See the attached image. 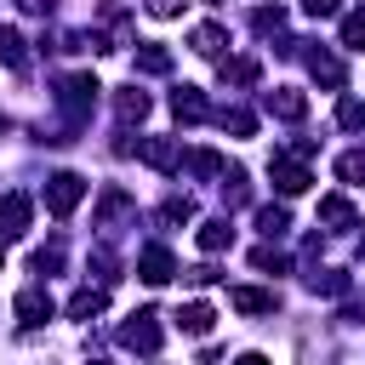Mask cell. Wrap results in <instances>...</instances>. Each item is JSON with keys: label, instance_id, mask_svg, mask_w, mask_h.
<instances>
[{"label": "cell", "instance_id": "cell-38", "mask_svg": "<svg viewBox=\"0 0 365 365\" xmlns=\"http://www.w3.org/2000/svg\"><path fill=\"white\" fill-rule=\"evenodd\" d=\"M23 11H51V0H17Z\"/></svg>", "mask_w": 365, "mask_h": 365}, {"label": "cell", "instance_id": "cell-13", "mask_svg": "<svg viewBox=\"0 0 365 365\" xmlns=\"http://www.w3.org/2000/svg\"><path fill=\"white\" fill-rule=\"evenodd\" d=\"M228 245H234V222H228V217L200 222V251H205V257H217V251H228Z\"/></svg>", "mask_w": 365, "mask_h": 365}, {"label": "cell", "instance_id": "cell-40", "mask_svg": "<svg viewBox=\"0 0 365 365\" xmlns=\"http://www.w3.org/2000/svg\"><path fill=\"white\" fill-rule=\"evenodd\" d=\"M359 262H365V245H359Z\"/></svg>", "mask_w": 365, "mask_h": 365}, {"label": "cell", "instance_id": "cell-37", "mask_svg": "<svg viewBox=\"0 0 365 365\" xmlns=\"http://www.w3.org/2000/svg\"><path fill=\"white\" fill-rule=\"evenodd\" d=\"M336 6H342V0H302V11H308V17H331Z\"/></svg>", "mask_w": 365, "mask_h": 365}, {"label": "cell", "instance_id": "cell-19", "mask_svg": "<svg viewBox=\"0 0 365 365\" xmlns=\"http://www.w3.org/2000/svg\"><path fill=\"white\" fill-rule=\"evenodd\" d=\"M228 302H234L240 314H268V308H274V291H251V285H240V291H228Z\"/></svg>", "mask_w": 365, "mask_h": 365}, {"label": "cell", "instance_id": "cell-41", "mask_svg": "<svg viewBox=\"0 0 365 365\" xmlns=\"http://www.w3.org/2000/svg\"><path fill=\"white\" fill-rule=\"evenodd\" d=\"M0 131H6V114H0Z\"/></svg>", "mask_w": 365, "mask_h": 365}, {"label": "cell", "instance_id": "cell-20", "mask_svg": "<svg viewBox=\"0 0 365 365\" xmlns=\"http://www.w3.org/2000/svg\"><path fill=\"white\" fill-rule=\"evenodd\" d=\"M137 68H143V74H171V51L148 40V46H137Z\"/></svg>", "mask_w": 365, "mask_h": 365}, {"label": "cell", "instance_id": "cell-6", "mask_svg": "<svg viewBox=\"0 0 365 365\" xmlns=\"http://www.w3.org/2000/svg\"><path fill=\"white\" fill-rule=\"evenodd\" d=\"M29 217H34L29 194H0V240H23L29 234Z\"/></svg>", "mask_w": 365, "mask_h": 365}, {"label": "cell", "instance_id": "cell-39", "mask_svg": "<svg viewBox=\"0 0 365 365\" xmlns=\"http://www.w3.org/2000/svg\"><path fill=\"white\" fill-rule=\"evenodd\" d=\"M234 365H268V359H262V354H240Z\"/></svg>", "mask_w": 365, "mask_h": 365}, {"label": "cell", "instance_id": "cell-31", "mask_svg": "<svg viewBox=\"0 0 365 365\" xmlns=\"http://www.w3.org/2000/svg\"><path fill=\"white\" fill-rule=\"evenodd\" d=\"M188 217H194V200H188V194H171V200L160 205V222H188Z\"/></svg>", "mask_w": 365, "mask_h": 365}, {"label": "cell", "instance_id": "cell-30", "mask_svg": "<svg viewBox=\"0 0 365 365\" xmlns=\"http://www.w3.org/2000/svg\"><path fill=\"white\" fill-rule=\"evenodd\" d=\"M342 46L348 51H365V11H348L342 17Z\"/></svg>", "mask_w": 365, "mask_h": 365}, {"label": "cell", "instance_id": "cell-15", "mask_svg": "<svg viewBox=\"0 0 365 365\" xmlns=\"http://www.w3.org/2000/svg\"><path fill=\"white\" fill-rule=\"evenodd\" d=\"M188 46H194L200 57H222V46H228V34H222V23H200V29L188 34Z\"/></svg>", "mask_w": 365, "mask_h": 365}, {"label": "cell", "instance_id": "cell-24", "mask_svg": "<svg viewBox=\"0 0 365 365\" xmlns=\"http://www.w3.org/2000/svg\"><path fill=\"white\" fill-rule=\"evenodd\" d=\"M308 285H314V291H325V297H342V291H348V274H336V268H314V274H308Z\"/></svg>", "mask_w": 365, "mask_h": 365}, {"label": "cell", "instance_id": "cell-14", "mask_svg": "<svg viewBox=\"0 0 365 365\" xmlns=\"http://www.w3.org/2000/svg\"><path fill=\"white\" fill-rule=\"evenodd\" d=\"M108 308V291L103 285H80L74 297H68V319H91V314H103Z\"/></svg>", "mask_w": 365, "mask_h": 365}, {"label": "cell", "instance_id": "cell-35", "mask_svg": "<svg viewBox=\"0 0 365 365\" xmlns=\"http://www.w3.org/2000/svg\"><path fill=\"white\" fill-rule=\"evenodd\" d=\"M182 279H188V285H217V268H211V262H200V268H188Z\"/></svg>", "mask_w": 365, "mask_h": 365}, {"label": "cell", "instance_id": "cell-26", "mask_svg": "<svg viewBox=\"0 0 365 365\" xmlns=\"http://www.w3.org/2000/svg\"><path fill=\"white\" fill-rule=\"evenodd\" d=\"M222 80H228V86H251V80H257V57H234V63H222Z\"/></svg>", "mask_w": 365, "mask_h": 365}, {"label": "cell", "instance_id": "cell-27", "mask_svg": "<svg viewBox=\"0 0 365 365\" xmlns=\"http://www.w3.org/2000/svg\"><path fill=\"white\" fill-rule=\"evenodd\" d=\"M188 171L194 177H222V154L217 148H200V154H188Z\"/></svg>", "mask_w": 365, "mask_h": 365}, {"label": "cell", "instance_id": "cell-7", "mask_svg": "<svg viewBox=\"0 0 365 365\" xmlns=\"http://www.w3.org/2000/svg\"><path fill=\"white\" fill-rule=\"evenodd\" d=\"M262 108H268L274 120H302V114H308V97H302L297 86H274V91H262Z\"/></svg>", "mask_w": 365, "mask_h": 365}, {"label": "cell", "instance_id": "cell-11", "mask_svg": "<svg viewBox=\"0 0 365 365\" xmlns=\"http://www.w3.org/2000/svg\"><path fill=\"white\" fill-rule=\"evenodd\" d=\"M302 63H308V74H314L319 86H331V91H342V80H348V74H342V63H336L331 51H319V46H314V51H302Z\"/></svg>", "mask_w": 365, "mask_h": 365}, {"label": "cell", "instance_id": "cell-16", "mask_svg": "<svg viewBox=\"0 0 365 365\" xmlns=\"http://www.w3.org/2000/svg\"><path fill=\"white\" fill-rule=\"evenodd\" d=\"M177 325H182L188 336H205V331L217 325V314H211V302H188V308L177 314Z\"/></svg>", "mask_w": 365, "mask_h": 365}, {"label": "cell", "instance_id": "cell-28", "mask_svg": "<svg viewBox=\"0 0 365 365\" xmlns=\"http://www.w3.org/2000/svg\"><path fill=\"white\" fill-rule=\"evenodd\" d=\"M222 194H228V205H240V200L251 194V182H245V171H240V165H222Z\"/></svg>", "mask_w": 365, "mask_h": 365}, {"label": "cell", "instance_id": "cell-2", "mask_svg": "<svg viewBox=\"0 0 365 365\" xmlns=\"http://www.w3.org/2000/svg\"><path fill=\"white\" fill-rule=\"evenodd\" d=\"M80 200H86V177H80V171H57V177H46V211H51V217H68Z\"/></svg>", "mask_w": 365, "mask_h": 365}, {"label": "cell", "instance_id": "cell-1", "mask_svg": "<svg viewBox=\"0 0 365 365\" xmlns=\"http://www.w3.org/2000/svg\"><path fill=\"white\" fill-rule=\"evenodd\" d=\"M97 91H103V86H97L91 74H63V80H57V103H63L68 120H86L91 103H97Z\"/></svg>", "mask_w": 365, "mask_h": 365}, {"label": "cell", "instance_id": "cell-18", "mask_svg": "<svg viewBox=\"0 0 365 365\" xmlns=\"http://www.w3.org/2000/svg\"><path fill=\"white\" fill-rule=\"evenodd\" d=\"M114 114H120V120H143V114H148V91H137V86L114 91Z\"/></svg>", "mask_w": 365, "mask_h": 365}, {"label": "cell", "instance_id": "cell-10", "mask_svg": "<svg viewBox=\"0 0 365 365\" xmlns=\"http://www.w3.org/2000/svg\"><path fill=\"white\" fill-rule=\"evenodd\" d=\"M177 274V262H171V251L165 245H148L143 257H137V279H148V285H165Z\"/></svg>", "mask_w": 365, "mask_h": 365}, {"label": "cell", "instance_id": "cell-21", "mask_svg": "<svg viewBox=\"0 0 365 365\" xmlns=\"http://www.w3.org/2000/svg\"><path fill=\"white\" fill-rule=\"evenodd\" d=\"M125 211H131V200H125L120 188H108V194H103V205H97V228H114Z\"/></svg>", "mask_w": 365, "mask_h": 365}, {"label": "cell", "instance_id": "cell-22", "mask_svg": "<svg viewBox=\"0 0 365 365\" xmlns=\"http://www.w3.org/2000/svg\"><path fill=\"white\" fill-rule=\"evenodd\" d=\"M257 228H262L268 240H279V234L291 228V211H285V205H257Z\"/></svg>", "mask_w": 365, "mask_h": 365}, {"label": "cell", "instance_id": "cell-17", "mask_svg": "<svg viewBox=\"0 0 365 365\" xmlns=\"http://www.w3.org/2000/svg\"><path fill=\"white\" fill-rule=\"evenodd\" d=\"M0 63H6V68H17V74L29 68V51H23V34H17V29H6V23H0Z\"/></svg>", "mask_w": 365, "mask_h": 365}, {"label": "cell", "instance_id": "cell-5", "mask_svg": "<svg viewBox=\"0 0 365 365\" xmlns=\"http://www.w3.org/2000/svg\"><path fill=\"white\" fill-rule=\"evenodd\" d=\"M11 308H17V319H23V325H46V319L57 314V302H51V291H46V285H23Z\"/></svg>", "mask_w": 365, "mask_h": 365}, {"label": "cell", "instance_id": "cell-8", "mask_svg": "<svg viewBox=\"0 0 365 365\" xmlns=\"http://www.w3.org/2000/svg\"><path fill=\"white\" fill-rule=\"evenodd\" d=\"M137 154H143V165H154V171H177V165H182V148H177L171 137H143Z\"/></svg>", "mask_w": 365, "mask_h": 365}, {"label": "cell", "instance_id": "cell-12", "mask_svg": "<svg viewBox=\"0 0 365 365\" xmlns=\"http://www.w3.org/2000/svg\"><path fill=\"white\" fill-rule=\"evenodd\" d=\"M171 114H177L182 125L205 120V114H211V108H205V91H200V86H177V91H171Z\"/></svg>", "mask_w": 365, "mask_h": 365}, {"label": "cell", "instance_id": "cell-25", "mask_svg": "<svg viewBox=\"0 0 365 365\" xmlns=\"http://www.w3.org/2000/svg\"><path fill=\"white\" fill-rule=\"evenodd\" d=\"M251 29H257V34H279V29H285V11H279V6H257V11H251Z\"/></svg>", "mask_w": 365, "mask_h": 365}, {"label": "cell", "instance_id": "cell-23", "mask_svg": "<svg viewBox=\"0 0 365 365\" xmlns=\"http://www.w3.org/2000/svg\"><path fill=\"white\" fill-rule=\"evenodd\" d=\"M217 125H222V131H234V137H251V131H257V114H251V108H222V114H217Z\"/></svg>", "mask_w": 365, "mask_h": 365}, {"label": "cell", "instance_id": "cell-33", "mask_svg": "<svg viewBox=\"0 0 365 365\" xmlns=\"http://www.w3.org/2000/svg\"><path fill=\"white\" fill-rule=\"evenodd\" d=\"M336 177H342V182H365V154H359V148L342 154V160H336Z\"/></svg>", "mask_w": 365, "mask_h": 365}, {"label": "cell", "instance_id": "cell-4", "mask_svg": "<svg viewBox=\"0 0 365 365\" xmlns=\"http://www.w3.org/2000/svg\"><path fill=\"white\" fill-rule=\"evenodd\" d=\"M268 177H274V188H279L285 200H291V194H308V182H314V177H308V165H302V160H291V154H274V160H268Z\"/></svg>", "mask_w": 365, "mask_h": 365}, {"label": "cell", "instance_id": "cell-29", "mask_svg": "<svg viewBox=\"0 0 365 365\" xmlns=\"http://www.w3.org/2000/svg\"><path fill=\"white\" fill-rule=\"evenodd\" d=\"M336 125H342V131H365V103H359V97H342Z\"/></svg>", "mask_w": 365, "mask_h": 365}, {"label": "cell", "instance_id": "cell-3", "mask_svg": "<svg viewBox=\"0 0 365 365\" xmlns=\"http://www.w3.org/2000/svg\"><path fill=\"white\" fill-rule=\"evenodd\" d=\"M120 342L137 348V354H154V348H160V314H154V308H137V314L120 325Z\"/></svg>", "mask_w": 365, "mask_h": 365}, {"label": "cell", "instance_id": "cell-32", "mask_svg": "<svg viewBox=\"0 0 365 365\" xmlns=\"http://www.w3.org/2000/svg\"><path fill=\"white\" fill-rule=\"evenodd\" d=\"M251 268H262V274H285V257H279L274 245H257V251H251Z\"/></svg>", "mask_w": 365, "mask_h": 365}, {"label": "cell", "instance_id": "cell-9", "mask_svg": "<svg viewBox=\"0 0 365 365\" xmlns=\"http://www.w3.org/2000/svg\"><path fill=\"white\" fill-rule=\"evenodd\" d=\"M319 222H325L331 234H348V228H359V211H354V200L325 194V200H319Z\"/></svg>", "mask_w": 365, "mask_h": 365}, {"label": "cell", "instance_id": "cell-34", "mask_svg": "<svg viewBox=\"0 0 365 365\" xmlns=\"http://www.w3.org/2000/svg\"><path fill=\"white\" fill-rule=\"evenodd\" d=\"M63 268V245H46V251H34V274H57Z\"/></svg>", "mask_w": 365, "mask_h": 365}, {"label": "cell", "instance_id": "cell-36", "mask_svg": "<svg viewBox=\"0 0 365 365\" xmlns=\"http://www.w3.org/2000/svg\"><path fill=\"white\" fill-rule=\"evenodd\" d=\"M148 6V17H177L182 11V0H143Z\"/></svg>", "mask_w": 365, "mask_h": 365}]
</instances>
